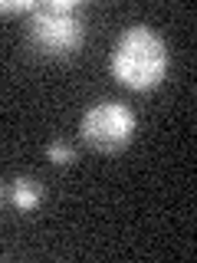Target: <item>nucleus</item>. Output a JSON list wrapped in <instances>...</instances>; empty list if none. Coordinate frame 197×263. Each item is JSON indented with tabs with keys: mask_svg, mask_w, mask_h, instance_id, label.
<instances>
[{
	"mask_svg": "<svg viewBox=\"0 0 197 263\" xmlns=\"http://www.w3.org/2000/svg\"><path fill=\"white\" fill-rule=\"evenodd\" d=\"M109 72L131 92H151L168 76V46L151 27H128L112 46Z\"/></svg>",
	"mask_w": 197,
	"mask_h": 263,
	"instance_id": "1",
	"label": "nucleus"
},
{
	"mask_svg": "<svg viewBox=\"0 0 197 263\" xmlns=\"http://www.w3.org/2000/svg\"><path fill=\"white\" fill-rule=\"evenodd\" d=\"M27 43L36 56L66 60L86 43V20L76 0H46L33 4L27 13Z\"/></svg>",
	"mask_w": 197,
	"mask_h": 263,
	"instance_id": "2",
	"label": "nucleus"
},
{
	"mask_svg": "<svg viewBox=\"0 0 197 263\" xmlns=\"http://www.w3.org/2000/svg\"><path fill=\"white\" fill-rule=\"evenodd\" d=\"M135 125H138V119L125 102L105 99V102H95L82 112L79 135L89 148H95L102 155H115L135 138Z\"/></svg>",
	"mask_w": 197,
	"mask_h": 263,
	"instance_id": "3",
	"label": "nucleus"
},
{
	"mask_svg": "<svg viewBox=\"0 0 197 263\" xmlns=\"http://www.w3.org/2000/svg\"><path fill=\"white\" fill-rule=\"evenodd\" d=\"M10 201H13V208L20 214H30V211L40 208V201H43V187H40L33 178H16L13 187H10Z\"/></svg>",
	"mask_w": 197,
	"mask_h": 263,
	"instance_id": "4",
	"label": "nucleus"
},
{
	"mask_svg": "<svg viewBox=\"0 0 197 263\" xmlns=\"http://www.w3.org/2000/svg\"><path fill=\"white\" fill-rule=\"evenodd\" d=\"M46 158L53 161V164H72L76 152H72L69 142H49V145H46Z\"/></svg>",
	"mask_w": 197,
	"mask_h": 263,
	"instance_id": "5",
	"label": "nucleus"
},
{
	"mask_svg": "<svg viewBox=\"0 0 197 263\" xmlns=\"http://www.w3.org/2000/svg\"><path fill=\"white\" fill-rule=\"evenodd\" d=\"M30 10H33V0H0V16H16Z\"/></svg>",
	"mask_w": 197,
	"mask_h": 263,
	"instance_id": "6",
	"label": "nucleus"
}]
</instances>
